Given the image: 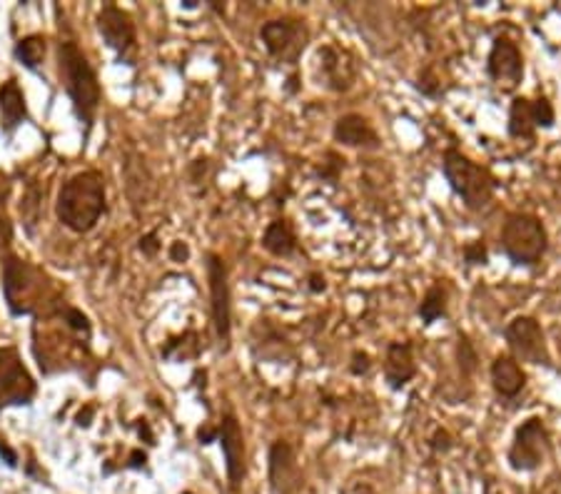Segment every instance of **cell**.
<instances>
[{
    "instance_id": "obj_29",
    "label": "cell",
    "mask_w": 561,
    "mask_h": 494,
    "mask_svg": "<svg viewBox=\"0 0 561 494\" xmlns=\"http://www.w3.org/2000/svg\"><path fill=\"white\" fill-rule=\"evenodd\" d=\"M369 370H373V357H369L365 349H355V353H352V359H350V372L355 377H362V375H367Z\"/></svg>"
},
{
    "instance_id": "obj_26",
    "label": "cell",
    "mask_w": 561,
    "mask_h": 494,
    "mask_svg": "<svg viewBox=\"0 0 561 494\" xmlns=\"http://www.w3.org/2000/svg\"><path fill=\"white\" fill-rule=\"evenodd\" d=\"M531 118L537 130H551L557 123V111L547 95H537L531 101Z\"/></svg>"
},
{
    "instance_id": "obj_27",
    "label": "cell",
    "mask_w": 561,
    "mask_h": 494,
    "mask_svg": "<svg viewBox=\"0 0 561 494\" xmlns=\"http://www.w3.org/2000/svg\"><path fill=\"white\" fill-rule=\"evenodd\" d=\"M414 88H417L424 97H432V101H437V97L442 95V80L437 76V70H434L432 66L424 68L420 78H417V83H414Z\"/></svg>"
},
{
    "instance_id": "obj_28",
    "label": "cell",
    "mask_w": 561,
    "mask_h": 494,
    "mask_svg": "<svg viewBox=\"0 0 561 494\" xmlns=\"http://www.w3.org/2000/svg\"><path fill=\"white\" fill-rule=\"evenodd\" d=\"M430 449L434 455H447V452H451V449H455V437H451L449 429L437 427L430 437Z\"/></svg>"
},
{
    "instance_id": "obj_37",
    "label": "cell",
    "mask_w": 561,
    "mask_h": 494,
    "mask_svg": "<svg viewBox=\"0 0 561 494\" xmlns=\"http://www.w3.org/2000/svg\"><path fill=\"white\" fill-rule=\"evenodd\" d=\"M484 494H502V490H496L494 482L486 480V482H484Z\"/></svg>"
},
{
    "instance_id": "obj_23",
    "label": "cell",
    "mask_w": 561,
    "mask_h": 494,
    "mask_svg": "<svg viewBox=\"0 0 561 494\" xmlns=\"http://www.w3.org/2000/svg\"><path fill=\"white\" fill-rule=\"evenodd\" d=\"M455 355H457V365H459L461 377H465V380H472L479 370V353L472 343V337H469L467 332H457Z\"/></svg>"
},
{
    "instance_id": "obj_20",
    "label": "cell",
    "mask_w": 561,
    "mask_h": 494,
    "mask_svg": "<svg viewBox=\"0 0 561 494\" xmlns=\"http://www.w3.org/2000/svg\"><path fill=\"white\" fill-rule=\"evenodd\" d=\"M506 135L512 140H537V125L531 118V101L524 95H514L510 103V118H506Z\"/></svg>"
},
{
    "instance_id": "obj_21",
    "label": "cell",
    "mask_w": 561,
    "mask_h": 494,
    "mask_svg": "<svg viewBox=\"0 0 561 494\" xmlns=\"http://www.w3.org/2000/svg\"><path fill=\"white\" fill-rule=\"evenodd\" d=\"M262 248L275 257H289L297 250V235L293 225L285 218H277L267 225L265 235H262Z\"/></svg>"
},
{
    "instance_id": "obj_24",
    "label": "cell",
    "mask_w": 561,
    "mask_h": 494,
    "mask_svg": "<svg viewBox=\"0 0 561 494\" xmlns=\"http://www.w3.org/2000/svg\"><path fill=\"white\" fill-rule=\"evenodd\" d=\"M15 56L25 68H31V70L38 68L43 58H45V38H43V35H28V38H23L21 43L15 45Z\"/></svg>"
},
{
    "instance_id": "obj_17",
    "label": "cell",
    "mask_w": 561,
    "mask_h": 494,
    "mask_svg": "<svg viewBox=\"0 0 561 494\" xmlns=\"http://www.w3.org/2000/svg\"><path fill=\"white\" fill-rule=\"evenodd\" d=\"M334 140L345 148H362V150H377L379 148V135L375 125L369 123L365 115L347 113L337 118L332 128Z\"/></svg>"
},
{
    "instance_id": "obj_16",
    "label": "cell",
    "mask_w": 561,
    "mask_h": 494,
    "mask_svg": "<svg viewBox=\"0 0 561 494\" xmlns=\"http://www.w3.org/2000/svg\"><path fill=\"white\" fill-rule=\"evenodd\" d=\"M417 377V359L412 343H389L385 355V380L392 390H404Z\"/></svg>"
},
{
    "instance_id": "obj_14",
    "label": "cell",
    "mask_w": 561,
    "mask_h": 494,
    "mask_svg": "<svg viewBox=\"0 0 561 494\" xmlns=\"http://www.w3.org/2000/svg\"><path fill=\"white\" fill-rule=\"evenodd\" d=\"M492 390L500 400L512 402L527 390V372H524L522 363H517L512 355H496L490 367Z\"/></svg>"
},
{
    "instance_id": "obj_19",
    "label": "cell",
    "mask_w": 561,
    "mask_h": 494,
    "mask_svg": "<svg viewBox=\"0 0 561 494\" xmlns=\"http://www.w3.org/2000/svg\"><path fill=\"white\" fill-rule=\"evenodd\" d=\"M28 118V107H25V95L15 80L0 85V128L13 133L18 125Z\"/></svg>"
},
{
    "instance_id": "obj_9",
    "label": "cell",
    "mask_w": 561,
    "mask_h": 494,
    "mask_svg": "<svg viewBox=\"0 0 561 494\" xmlns=\"http://www.w3.org/2000/svg\"><path fill=\"white\" fill-rule=\"evenodd\" d=\"M35 380L25 370L15 347H0V407L31 404L35 398Z\"/></svg>"
},
{
    "instance_id": "obj_31",
    "label": "cell",
    "mask_w": 561,
    "mask_h": 494,
    "mask_svg": "<svg viewBox=\"0 0 561 494\" xmlns=\"http://www.w3.org/2000/svg\"><path fill=\"white\" fill-rule=\"evenodd\" d=\"M187 257H190L187 242L178 240V242H173V245H170V260H173V263H187Z\"/></svg>"
},
{
    "instance_id": "obj_33",
    "label": "cell",
    "mask_w": 561,
    "mask_h": 494,
    "mask_svg": "<svg viewBox=\"0 0 561 494\" xmlns=\"http://www.w3.org/2000/svg\"><path fill=\"white\" fill-rule=\"evenodd\" d=\"M307 287H310L312 295H320V292L328 290V280H324V275L312 273V275H310V285H307Z\"/></svg>"
},
{
    "instance_id": "obj_30",
    "label": "cell",
    "mask_w": 561,
    "mask_h": 494,
    "mask_svg": "<svg viewBox=\"0 0 561 494\" xmlns=\"http://www.w3.org/2000/svg\"><path fill=\"white\" fill-rule=\"evenodd\" d=\"M66 320H68V325L76 330V332H90V322H88V318L80 310L66 308Z\"/></svg>"
},
{
    "instance_id": "obj_8",
    "label": "cell",
    "mask_w": 561,
    "mask_h": 494,
    "mask_svg": "<svg viewBox=\"0 0 561 494\" xmlns=\"http://www.w3.org/2000/svg\"><path fill=\"white\" fill-rule=\"evenodd\" d=\"M484 68L494 85L504 90L519 88L524 80V53L519 43L512 41L510 35H494Z\"/></svg>"
},
{
    "instance_id": "obj_13",
    "label": "cell",
    "mask_w": 561,
    "mask_h": 494,
    "mask_svg": "<svg viewBox=\"0 0 561 494\" xmlns=\"http://www.w3.org/2000/svg\"><path fill=\"white\" fill-rule=\"evenodd\" d=\"M317 56H320L324 85L330 90H334V93H347L355 85L357 66L347 50H340L337 45H324Z\"/></svg>"
},
{
    "instance_id": "obj_22",
    "label": "cell",
    "mask_w": 561,
    "mask_h": 494,
    "mask_svg": "<svg viewBox=\"0 0 561 494\" xmlns=\"http://www.w3.org/2000/svg\"><path fill=\"white\" fill-rule=\"evenodd\" d=\"M422 325H434V322L445 320L449 314V290L445 280H437L427 287L424 298L417 308Z\"/></svg>"
},
{
    "instance_id": "obj_2",
    "label": "cell",
    "mask_w": 561,
    "mask_h": 494,
    "mask_svg": "<svg viewBox=\"0 0 561 494\" xmlns=\"http://www.w3.org/2000/svg\"><path fill=\"white\" fill-rule=\"evenodd\" d=\"M442 175H445L451 193L472 212L490 208L494 203L496 187H500V180H496L490 168L477 163V160L465 156L455 146L447 148L445 156H442Z\"/></svg>"
},
{
    "instance_id": "obj_35",
    "label": "cell",
    "mask_w": 561,
    "mask_h": 494,
    "mask_svg": "<svg viewBox=\"0 0 561 494\" xmlns=\"http://www.w3.org/2000/svg\"><path fill=\"white\" fill-rule=\"evenodd\" d=\"M93 415H95V407H90V404H88L85 410H80L78 425H80V427H88V425H90V417H93Z\"/></svg>"
},
{
    "instance_id": "obj_10",
    "label": "cell",
    "mask_w": 561,
    "mask_h": 494,
    "mask_svg": "<svg viewBox=\"0 0 561 494\" xmlns=\"http://www.w3.org/2000/svg\"><path fill=\"white\" fill-rule=\"evenodd\" d=\"M207 280H210V298H213V320L220 345L230 347V330H232V308H230V285H228V267L222 257L210 253L207 255Z\"/></svg>"
},
{
    "instance_id": "obj_11",
    "label": "cell",
    "mask_w": 561,
    "mask_h": 494,
    "mask_svg": "<svg viewBox=\"0 0 561 494\" xmlns=\"http://www.w3.org/2000/svg\"><path fill=\"white\" fill-rule=\"evenodd\" d=\"M5 300L13 314H28L33 310V300L38 298L43 283H38V273L18 257L5 260Z\"/></svg>"
},
{
    "instance_id": "obj_1",
    "label": "cell",
    "mask_w": 561,
    "mask_h": 494,
    "mask_svg": "<svg viewBox=\"0 0 561 494\" xmlns=\"http://www.w3.org/2000/svg\"><path fill=\"white\" fill-rule=\"evenodd\" d=\"M58 220L72 232H90L105 212V177L98 170H83L62 183L56 205Z\"/></svg>"
},
{
    "instance_id": "obj_4",
    "label": "cell",
    "mask_w": 561,
    "mask_h": 494,
    "mask_svg": "<svg viewBox=\"0 0 561 494\" xmlns=\"http://www.w3.org/2000/svg\"><path fill=\"white\" fill-rule=\"evenodd\" d=\"M500 250L514 267H539L549 250L547 225L531 212H510L500 230Z\"/></svg>"
},
{
    "instance_id": "obj_6",
    "label": "cell",
    "mask_w": 561,
    "mask_h": 494,
    "mask_svg": "<svg viewBox=\"0 0 561 494\" xmlns=\"http://www.w3.org/2000/svg\"><path fill=\"white\" fill-rule=\"evenodd\" d=\"M504 340L510 347V355L517 363H527L534 367H551V353L547 345L545 328L531 314H517L512 322H506Z\"/></svg>"
},
{
    "instance_id": "obj_15",
    "label": "cell",
    "mask_w": 561,
    "mask_h": 494,
    "mask_svg": "<svg viewBox=\"0 0 561 494\" xmlns=\"http://www.w3.org/2000/svg\"><path fill=\"white\" fill-rule=\"evenodd\" d=\"M220 445L225 452V467H228V478L232 487H238L245 478V437L242 427L234 415H225L220 427Z\"/></svg>"
},
{
    "instance_id": "obj_36",
    "label": "cell",
    "mask_w": 561,
    "mask_h": 494,
    "mask_svg": "<svg viewBox=\"0 0 561 494\" xmlns=\"http://www.w3.org/2000/svg\"><path fill=\"white\" fill-rule=\"evenodd\" d=\"M0 455H5L8 457V464H15L18 462V457H15V452L8 445H0Z\"/></svg>"
},
{
    "instance_id": "obj_38",
    "label": "cell",
    "mask_w": 561,
    "mask_h": 494,
    "mask_svg": "<svg viewBox=\"0 0 561 494\" xmlns=\"http://www.w3.org/2000/svg\"><path fill=\"white\" fill-rule=\"evenodd\" d=\"M140 464H145V455L133 452V467H140Z\"/></svg>"
},
{
    "instance_id": "obj_12",
    "label": "cell",
    "mask_w": 561,
    "mask_h": 494,
    "mask_svg": "<svg viewBox=\"0 0 561 494\" xmlns=\"http://www.w3.org/2000/svg\"><path fill=\"white\" fill-rule=\"evenodd\" d=\"M98 28H101L103 38L117 56L133 62L135 53H138V33H135V23L128 13L113 3H107L98 13Z\"/></svg>"
},
{
    "instance_id": "obj_3",
    "label": "cell",
    "mask_w": 561,
    "mask_h": 494,
    "mask_svg": "<svg viewBox=\"0 0 561 494\" xmlns=\"http://www.w3.org/2000/svg\"><path fill=\"white\" fill-rule=\"evenodd\" d=\"M58 68L62 85H66L70 101L76 105L78 118L85 125H93L103 93L101 83H98L95 68L90 66L88 56L78 48V43L62 41L58 45Z\"/></svg>"
},
{
    "instance_id": "obj_5",
    "label": "cell",
    "mask_w": 561,
    "mask_h": 494,
    "mask_svg": "<svg viewBox=\"0 0 561 494\" xmlns=\"http://www.w3.org/2000/svg\"><path fill=\"white\" fill-rule=\"evenodd\" d=\"M551 455V433L547 427L545 417L534 415L522 422V425L514 429L510 452H506V462L514 472L531 474L545 467Z\"/></svg>"
},
{
    "instance_id": "obj_7",
    "label": "cell",
    "mask_w": 561,
    "mask_h": 494,
    "mask_svg": "<svg viewBox=\"0 0 561 494\" xmlns=\"http://www.w3.org/2000/svg\"><path fill=\"white\" fill-rule=\"evenodd\" d=\"M262 41H265V48L275 60L289 62L295 66L297 60L310 43V31H307L305 21H297V18H279V21H270L262 25Z\"/></svg>"
},
{
    "instance_id": "obj_34",
    "label": "cell",
    "mask_w": 561,
    "mask_h": 494,
    "mask_svg": "<svg viewBox=\"0 0 561 494\" xmlns=\"http://www.w3.org/2000/svg\"><path fill=\"white\" fill-rule=\"evenodd\" d=\"M217 437H220V429H215V427L197 429V439H201V445H210L213 439H217Z\"/></svg>"
},
{
    "instance_id": "obj_25",
    "label": "cell",
    "mask_w": 561,
    "mask_h": 494,
    "mask_svg": "<svg viewBox=\"0 0 561 494\" xmlns=\"http://www.w3.org/2000/svg\"><path fill=\"white\" fill-rule=\"evenodd\" d=\"M461 263L467 267H486L490 265V248H486V240H469L461 245Z\"/></svg>"
},
{
    "instance_id": "obj_32",
    "label": "cell",
    "mask_w": 561,
    "mask_h": 494,
    "mask_svg": "<svg viewBox=\"0 0 561 494\" xmlns=\"http://www.w3.org/2000/svg\"><path fill=\"white\" fill-rule=\"evenodd\" d=\"M140 250H142L145 255H156V253H158L160 245H158V235H156V232H150V235L140 238Z\"/></svg>"
},
{
    "instance_id": "obj_18",
    "label": "cell",
    "mask_w": 561,
    "mask_h": 494,
    "mask_svg": "<svg viewBox=\"0 0 561 494\" xmlns=\"http://www.w3.org/2000/svg\"><path fill=\"white\" fill-rule=\"evenodd\" d=\"M270 484L277 494H289V490L297 484V467H295V452L285 439L270 447Z\"/></svg>"
}]
</instances>
